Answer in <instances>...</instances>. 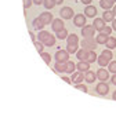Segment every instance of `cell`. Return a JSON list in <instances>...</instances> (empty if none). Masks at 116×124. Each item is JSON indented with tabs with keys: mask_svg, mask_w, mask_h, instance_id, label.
<instances>
[{
	"mask_svg": "<svg viewBox=\"0 0 116 124\" xmlns=\"http://www.w3.org/2000/svg\"><path fill=\"white\" fill-rule=\"evenodd\" d=\"M108 39H109V36H108V35H104V33H99V35L95 36V41H97L98 44H107Z\"/></svg>",
	"mask_w": 116,
	"mask_h": 124,
	"instance_id": "obj_19",
	"label": "cell"
},
{
	"mask_svg": "<svg viewBox=\"0 0 116 124\" xmlns=\"http://www.w3.org/2000/svg\"><path fill=\"white\" fill-rule=\"evenodd\" d=\"M97 79V73H94L93 70H89L84 73V80L87 83H94V80Z\"/></svg>",
	"mask_w": 116,
	"mask_h": 124,
	"instance_id": "obj_18",
	"label": "cell"
},
{
	"mask_svg": "<svg viewBox=\"0 0 116 124\" xmlns=\"http://www.w3.org/2000/svg\"><path fill=\"white\" fill-rule=\"evenodd\" d=\"M95 59H98V57H97V54L94 53V51H87V57H86V61L87 63H91V62H94Z\"/></svg>",
	"mask_w": 116,
	"mask_h": 124,
	"instance_id": "obj_21",
	"label": "cell"
},
{
	"mask_svg": "<svg viewBox=\"0 0 116 124\" xmlns=\"http://www.w3.org/2000/svg\"><path fill=\"white\" fill-rule=\"evenodd\" d=\"M82 3H84V4H87V6H90V3H91V0H80Z\"/></svg>",
	"mask_w": 116,
	"mask_h": 124,
	"instance_id": "obj_40",
	"label": "cell"
},
{
	"mask_svg": "<svg viewBox=\"0 0 116 124\" xmlns=\"http://www.w3.org/2000/svg\"><path fill=\"white\" fill-rule=\"evenodd\" d=\"M111 58H112V51L111 50H104L102 53H101V55L98 57V65L101 68H105V66H108L109 63H111Z\"/></svg>",
	"mask_w": 116,
	"mask_h": 124,
	"instance_id": "obj_2",
	"label": "cell"
},
{
	"mask_svg": "<svg viewBox=\"0 0 116 124\" xmlns=\"http://www.w3.org/2000/svg\"><path fill=\"white\" fill-rule=\"evenodd\" d=\"M108 70L112 72V73H116V61H112L109 65H108Z\"/></svg>",
	"mask_w": 116,
	"mask_h": 124,
	"instance_id": "obj_32",
	"label": "cell"
},
{
	"mask_svg": "<svg viewBox=\"0 0 116 124\" xmlns=\"http://www.w3.org/2000/svg\"><path fill=\"white\" fill-rule=\"evenodd\" d=\"M39 18L41 19V22L44 23V25H49L50 22H53L54 19H53V14H50V13H41L40 15H39Z\"/></svg>",
	"mask_w": 116,
	"mask_h": 124,
	"instance_id": "obj_12",
	"label": "cell"
},
{
	"mask_svg": "<svg viewBox=\"0 0 116 124\" xmlns=\"http://www.w3.org/2000/svg\"><path fill=\"white\" fill-rule=\"evenodd\" d=\"M29 35H31V39L32 40H33V43H35V41H36V36H35V33H33V32H29Z\"/></svg>",
	"mask_w": 116,
	"mask_h": 124,
	"instance_id": "obj_37",
	"label": "cell"
},
{
	"mask_svg": "<svg viewBox=\"0 0 116 124\" xmlns=\"http://www.w3.org/2000/svg\"><path fill=\"white\" fill-rule=\"evenodd\" d=\"M55 59L57 62H62V63H66L69 61V53L66 50H58L55 53Z\"/></svg>",
	"mask_w": 116,
	"mask_h": 124,
	"instance_id": "obj_5",
	"label": "cell"
},
{
	"mask_svg": "<svg viewBox=\"0 0 116 124\" xmlns=\"http://www.w3.org/2000/svg\"><path fill=\"white\" fill-rule=\"evenodd\" d=\"M95 91H97L99 95H107L108 91H109V87H108V84L105 81H99L98 84H97V87H95Z\"/></svg>",
	"mask_w": 116,
	"mask_h": 124,
	"instance_id": "obj_9",
	"label": "cell"
},
{
	"mask_svg": "<svg viewBox=\"0 0 116 124\" xmlns=\"http://www.w3.org/2000/svg\"><path fill=\"white\" fill-rule=\"evenodd\" d=\"M73 14L75 13H73V10H72L71 7H62L61 11H59V15H61L62 19H71L72 17H75Z\"/></svg>",
	"mask_w": 116,
	"mask_h": 124,
	"instance_id": "obj_6",
	"label": "cell"
},
{
	"mask_svg": "<svg viewBox=\"0 0 116 124\" xmlns=\"http://www.w3.org/2000/svg\"><path fill=\"white\" fill-rule=\"evenodd\" d=\"M58 37V39L59 40H64V39H68V32H66V29H64V31H61V32H58L57 35H55Z\"/></svg>",
	"mask_w": 116,
	"mask_h": 124,
	"instance_id": "obj_28",
	"label": "cell"
},
{
	"mask_svg": "<svg viewBox=\"0 0 116 124\" xmlns=\"http://www.w3.org/2000/svg\"><path fill=\"white\" fill-rule=\"evenodd\" d=\"M66 51L69 54H77V44H68L66 46Z\"/></svg>",
	"mask_w": 116,
	"mask_h": 124,
	"instance_id": "obj_27",
	"label": "cell"
},
{
	"mask_svg": "<svg viewBox=\"0 0 116 124\" xmlns=\"http://www.w3.org/2000/svg\"><path fill=\"white\" fill-rule=\"evenodd\" d=\"M76 68L79 69V72H82V73H86V72L90 70V63L80 61V62H77V63H76Z\"/></svg>",
	"mask_w": 116,
	"mask_h": 124,
	"instance_id": "obj_17",
	"label": "cell"
},
{
	"mask_svg": "<svg viewBox=\"0 0 116 124\" xmlns=\"http://www.w3.org/2000/svg\"><path fill=\"white\" fill-rule=\"evenodd\" d=\"M112 11H113V14H115V17H116V6L113 7V8H112Z\"/></svg>",
	"mask_w": 116,
	"mask_h": 124,
	"instance_id": "obj_43",
	"label": "cell"
},
{
	"mask_svg": "<svg viewBox=\"0 0 116 124\" xmlns=\"http://www.w3.org/2000/svg\"><path fill=\"white\" fill-rule=\"evenodd\" d=\"M51 29H53L55 33H58V32L64 31L65 28H64V21L61 19V18H57V19H54L53 21V25H51Z\"/></svg>",
	"mask_w": 116,
	"mask_h": 124,
	"instance_id": "obj_8",
	"label": "cell"
},
{
	"mask_svg": "<svg viewBox=\"0 0 116 124\" xmlns=\"http://www.w3.org/2000/svg\"><path fill=\"white\" fill-rule=\"evenodd\" d=\"M62 80H65L68 84H72V80H71V79H68V77H62Z\"/></svg>",
	"mask_w": 116,
	"mask_h": 124,
	"instance_id": "obj_39",
	"label": "cell"
},
{
	"mask_svg": "<svg viewBox=\"0 0 116 124\" xmlns=\"http://www.w3.org/2000/svg\"><path fill=\"white\" fill-rule=\"evenodd\" d=\"M55 1V4H61V3H64V0H54Z\"/></svg>",
	"mask_w": 116,
	"mask_h": 124,
	"instance_id": "obj_42",
	"label": "cell"
},
{
	"mask_svg": "<svg viewBox=\"0 0 116 124\" xmlns=\"http://www.w3.org/2000/svg\"><path fill=\"white\" fill-rule=\"evenodd\" d=\"M75 68H76V65L73 63L72 61H68L66 62V73H75Z\"/></svg>",
	"mask_w": 116,
	"mask_h": 124,
	"instance_id": "obj_25",
	"label": "cell"
},
{
	"mask_svg": "<svg viewBox=\"0 0 116 124\" xmlns=\"http://www.w3.org/2000/svg\"><path fill=\"white\" fill-rule=\"evenodd\" d=\"M35 47L37 50V53H43V48H44V44L41 43V41H35Z\"/></svg>",
	"mask_w": 116,
	"mask_h": 124,
	"instance_id": "obj_30",
	"label": "cell"
},
{
	"mask_svg": "<svg viewBox=\"0 0 116 124\" xmlns=\"http://www.w3.org/2000/svg\"><path fill=\"white\" fill-rule=\"evenodd\" d=\"M32 25H33V29H36V31H43V28H44V23L41 22L40 18H35Z\"/></svg>",
	"mask_w": 116,
	"mask_h": 124,
	"instance_id": "obj_20",
	"label": "cell"
},
{
	"mask_svg": "<svg viewBox=\"0 0 116 124\" xmlns=\"http://www.w3.org/2000/svg\"><path fill=\"white\" fill-rule=\"evenodd\" d=\"M66 43H68V44H77V43H79V37H77L75 33H72V35L68 36Z\"/></svg>",
	"mask_w": 116,
	"mask_h": 124,
	"instance_id": "obj_22",
	"label": "cell"
},
{
	"mask_svg": "<svg viewBox=\"0 0 116 124\" xmlns=\"http://www.w3.org/2000/svg\"><path fill=\"white\" fill-rule=\"evenodd\" d=\"M84 14H86V17H89V18H94L95 15H97V8H95L94 6H86V8H84Z\"/></svg>",
	"mask_w": 116,
	"mask_h": 124,
	"instance_id": "obj_13",
	"label": "cell"
},
{
	"mask_svg": "<svg viewBox=\"0 0 116 124\" xmlns=\"http://www.w3.org/2000/svg\"><path fill=\"white\" fill-rule=\"evenodd\" d=\"M75 87H76L77 90H80V91H83V93H87V91H89V90H87V87H86L84 84H76Z\"/></svg>",
	"mask_w": 116,
	"mask_h": 124,
	"instance_id": "obj_33",
	"label": "cell"
},
{
	"mask_svg": "<svg viewBox=\"0 0 116 124\" xmlns=\"http://www.w3.org/2000/svg\"><path fill=\"white\" fill-rule=\"evenodd\" d=\"M32 3H33V0H24V7L25 8H29L32 6Z\"/></svg>",
	"mask_w": 116,
	"mask_h": 124,
	"instance_id": "obj_35",
	"label": "cell"
},
{
	"mask_svg": "<svg viewBox=\"0 0 116 124\" xmlns=\"http://www.w3.org/2000/svg\"><path fill=\"white\" fill-rule=\"evenodd\" d=\"M108 47V50H112L116 47V37H113V36H109V39H108L107 44H105Z\"/></svg>",
	"mask_w": 116,
	"mask_h": 124,
	"instance_id": "obj_23",
	"label": "cell"
},
{
	"mask_svg": "<svg viewBox=\"0 0 116 124\" xmlns=\"http://www.w3.org/2000/svg\"><path fill=\"white\" fill-rule=\"evenodd\" d=\"M33 3L37 6H40V4H44V0H33Z\"/></svg>",
	"mask_w": 116,
	"mask_h": 124,
	"instance_id": "obj_36",
	"label": "cell"
},
{
	"mask_svg": "<svg viewBox=\"0 0 116 124\" xmlns=\"http://www.w3.org/2000/svg\"><path fill=\"white\" fill-rule=\"evenodd\" d=\"M41 58H43V61H44L47 65H50V62H51V57H50V54L41 53Z\"/></svg>",
	"mask_w": 116,
	"mask_h": 124,
	"instance_id": "obj_31",
	"label": "cell"
},
{
	"mask_svg": "<svg viewBox=\"0 0 116 124\" xmlns=\"http://www.w3.org/2000/svg\"><path fill=\"white\" fill-rule=\"evenodd\" d=\"M73 23H75V26H79V28L86 26V15L76 14L75 17H73Z\"/></svg>",
	"mask_w": 116,
	"mask_h": 124,
	"instance_id": "obj_7",
	"label": "cell"
},
{
	"mask_svg": "<svg viewBox=\"0 0 116 124\" xmlns=\"http://www.w3.org/2000/svg\"><path fill=\"white\" fill-rule=\"evenodd\" d=\"M76 57L79 58L80 61L84 62L86 61V57H87V50H79V51H77V54H76Z\"/></svg>",
	"mask_w": 116,
	"mask_h": 124,
	"instance_id": "obj_26",
	"label": "cell"
},
{
	"mask_svg": "<svg viewBox=\"0 0 116 124\" xmlns=\"http://www.w3.org/2000/svg\"><path fill=\"white\" fill-rule=\"evenodd\" d=\"M112 31H113V29H112L111 26H105V28H104V31L101 32V33H104V35H108V36H109Z\"/></svg>",
	"mask_w": 116,
	"mask_h": 124,
	"instance_id": "obj_34",
	"label": "cell"
},
{
	"mask_svg": "<svg viewBox=\"0 0 116 124\" xmlns=\"http://www.w3.org/2000/svg\"><path fill=\"white\" fill-rule=\"evenodd\" d=\"M112 83H113V84L116 85V73H115L113 76H112Z\"/></svg>",
	"mask_w": 116,
	"mask_h": 124,
	"instance_id": "obj_41",
	"label": "cell"
},
{
	"mask_svg": "<svg viewBox=\"0 0 116 124\" xmlns=\"http://www.w3.org/2000/svg\"><path fill=\"white\" fill-rule=\"evenodd\" d=\"M94 32H95V28L93 25H86V26L82 28L83 39H94Z\"/></svg>",
	"mask_w": 116,
	"mask_h": 124,
	"instance_id": "obj_4",
	"label": "cell"
},
{
	"mask_svg": "<svg viewBox=\"0 0 116 124\" xmlns=\"http://www.w3.org/2000/svg\"><path fill=\"white\" fill-rule=\"evenodd\" d=\"M112 29H113V31L116 32V18L113 19V21H112Z\"/></svg>",
	"mask_w": 116,
	"mask_h": 124,
	"instance_id": "obj_38",
	"label": "cell"
},
{
	"mask_svg": "<svg viewBox=\"0 0 116 124\" xmlns=\"http://www.w3.org/2000/svg\"><path fill=\"white\" fill-rule=\"evenodd\" d=\"M54 68H55V70L59 72V73H62V72H66V63H62V62H57Z\"/></svg>",
	"mask_w": 116,
	"mask_h": 124,
	"instance_id": "obj_24",
	"label": "cell"
},
{
	"mask_svg": "<svg viewBox=\"0 0 116 124\" xmlns=\"http://www.w3.org/2000/svg\"><path fill=\"white\" fill-rule=\"evenodd\" d=\"M39 41H41L47 47H51V46L55 44V36H53L50 32L40 31L39 32Z\"/></svg>",
	"mask_w": 116,
	"mask_h": 124,
	"instance_id": "obj_1",
	"label": "cell"
},
{
	"mask_svg": "<svg viewBox=\"0 0 116 124\" xmlns=\"http://www.w3.org/2000/svg\"><path fill=\"white\" fill-rule=\"evenodd\" d=\"M112 98H113V99H115V101H116V91H115V93H113V95H112Z\"/></svg>",
	"mask_w": 116,
	"mask_h": 124,
	"instance_id": "obj_44",
	"label": "cell"
},
{
	"mask_svg": "<svg viewBox=\"0 0 116 124\" xmlns=\"http://www.w3.org/2000/svg\"><path fill=\"white\" fill-rule=\"evenodd\" d=\"M84 79V76L82 72H75L73 75H72V83H75V84H80L82 81Z\"/></svg>",
	"mask_w": 116,
	"mask_h": 124,
	"instance_id": "obj_16",
	"label": "cell"
},
{
	"mask_svg": "<svg viewBox=\"0 0 116 124\" xmlns=\"http://www.w3.org/2000/svg\"><path fill=\"white\" fill-rule=\"evenodd\" d=\"M43 6H44L47 10H51L54 6H55V1H54V0H44V4Z\"/></svg>",
	"mask_w": 116,
	"mask_h": 124,
	"instance_id": "obj_29",
	"label": "cell"
},
{
	"mask_svg": "<svg viewBox=\"0 0 116 124\" xmlns=\"http://www.w3.org/2000/svg\"><path fill=\"white\" fill-rule=\"evenodd\" d=\"M115 3H116V0H99V6L102 7L104 10H111L115 7Z\"/></svg>",
	"mask_w": 116,
	"mask_h": 124,
	"instance_id": "obj_11",
	"label": "cell"
},
{
	"mask_svg": "<svg viewBox=\"0 0 116 124\" xmlns=\"http://www.w3.org/2000/svg\"><path fill=\"white\" fill-rule=\"evenodd\" d=\"M93 26L95 28V31H98V32H102V31H104V28L107 26V25H105V21H104L102 18H94Z\"/></svg>",
	"mask_w": 116,
	"mask_h": 124,
	"instance_id": "obj_10",
	"label": "cell"
},
{
	"mask_svg": "<svg viewBox=\"0 0 116 124\" xmlns=\"http://www.w3.org/2000/svg\"><path fill=\"white\" fill-rule=\"evenodd\" d=\"M108 77H109V73H108L107 69H98L97 70V79L101 80V81H105V80H108Z\"/></svg>",
	"mask_w": 116,
	"mask_h": 124,
	"instance_id": "obj_14",
	"label": "cell"
},
{
	"mask_svg": "<svg viewBox=\"0 0 116 124\" xmlns=\"http://www.w3.org/2000/svg\"><path fill=\"white\" fill-rule=\"evenodd\" d=\"M102 19L105 21V22H112L113 19H115V14H113V11H111V10H105L102 14Z\"/></svg>",
	"mask_w": 116,
	"mask_h": 124,
	"instance_id": "obj_15",
	"label": "cell"
},
{
	"mask_svg": "<svg viewBox=\"0 0 116 124\" xmlns=\"http://www.w3.org/2000/svg\"><path fill=\"white\" fill-rule=\"evenodd\" d=\"M97 46H98V43L94 39H83L80 41L82 50H87V51H94V50L97 48Z\"/></svg>",
	"mask_w": 116,
	"mask_h": 124,
	"instance_id": "obj_3",
	"label": "cell"
}]
</instances>
